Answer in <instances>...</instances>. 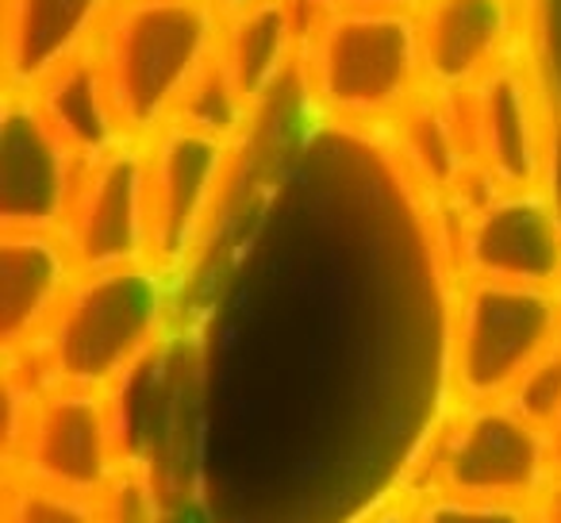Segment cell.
Wrapping results in <instances>:
<instances>
[{
    "instance_id": "1",
    "label": "cell",
    "mask_w": 561,
    "mask_h": 523,
    "mask_svg": "<svg viewBox=\"0 0 561 523\" xmlns=\"http://www.w3.org/2000/svg\"><path fill=\"white\" fill-rule=\"evenodd\" d=\"M170 282L150 262L78 274L39 343L4 359H20L43 385L119 389L162 343Z\"/></svg>"
},
{
    "instance_id": "2",
    "label": "cell",
    "mask_w": 561,
    "mask_h": 523,
    "mask_svg": "<svg viewBox=\"0 0 561 523\" xmlns=\"http://www.w3.org/2000/svg\"><path fill=\"white\" fill-rule=\"evenodd\" d=\"M300 73L339 124H392L427 86L412 9L328 4L305 24Z\"/></svg>"
},
{
    "instance_id": "3",
    "label": "cell",
    "mask_w": 561,
    "mask_h": 523,
    "mask_svg": "<svg viewBox=\"0 0 561 523\" xmlns=\"http://www.w3.org/2000/svg\"><path fill=\"white\" fill-rule=\"evenodd\" d=\"M216 0H116L96 55L131 139H150L178 112L196 73L216 58Z\"/></svg>"
},
{
    "instance_id": "4",
    "label": "cell",
    "mask_w": 561,
    "mask_h": 523,
    "mask_svg": "<svg viewBox=\"0 0 561 523\" xmlns=\"http://www.w3.org/2000/svg\"><path fill=\"white\" fill-rule=\"evenodd\" d=\"M561 343L553 285L466 277L454 312L450 374L458 405H496L523 374Z\"/></svg>"
},
{
    "instance_id": "5",
    "label": "cell",
    "mask_w": 561,
    "mask_h": 523,
    "mask_svg": "<svg viewBox=\"0 0 561 523\" xmlns=\"http://www.w3.org/2000/svg\"><path fill=\"white\" fill-rule=\"evenodd\" d=\"M239 143L178 124V120L142 139L150 266H158L165 277L185 274V266L208 242Z\"/></svg>"
},
{
    "instance_id": "6",
    "label": "cell",
    "mask_w": 561,
    "mask_h": 523,
    "mask_svg": "<svg viewBox=\"0 0 561 523\" xmlns=\"http://www.w3.org/2000/svg\"><path fill=\"white\" fill-rule=\"evenodd\" d=\"M450 96L477 170L507 193H546L553 170V124L527 50L519 47L477 86Z\"/></svg>"
},
{
    "instance_id": "7",
    "label": "cell",
    "mask_w": 561,
    "mask_h": 523,
    "mask_svg": "<svg viewBox=\"0 0 561 523\" xmlns=\"http://www.w3.org/2000/svg\"><path fill=\"white\" fill-rule=\"evenodd\" d=\"M127 454L116 389L47 385L24 446L4 469L81 497H101Z\"/></svg>"
},
{
    "instance_id": "8",
    "label": "cell",
    "mask_w": 561,
    "mask_h": 523,
    "mask_svg": "<svg viewBox=\"0 0 561 523\" xmlns=\"http://www.w3.org/2000/svg\"><path fill=\"white\" fill-rule=\"evenodd\" d=\"M435 492L484 500H535L550 481L546 431L496 405H461L431 462Z\"/></svg>"
},
{
    "instance_id": "9",
    "label": "cell",
    "mask_w": 561,
    "mask_h": 523,
    "mask_svg": "<svg viewBox=\"0 0 561 523\" xmlns=\"http://www.w3.org/2000/svg\"><path fill=\"white\" fill-rule=\"evenodd\" d=\"M58 231L66 235L78 270H112L150 262L147 155L142 139H127L108 155L81 162L70 208Z\"/></svg>"
},
{
    "instance_id": "10",
    "label": "cell",
    "mask_w": 561,
    "mask_h": 523,
    "mask_svg": "<svg viewBox=\"0 0 561 523\" xmlns=\"http://www.w3.org/2000/svg\"><path fill=\"white\" fill-rule=\"evenodd\" d=\"M466 277L553 285L561 282V212L550 193H492L461 219Z\"/></svg>"
},
{
    "instance_id": "11",
    "label": "cell",
    "mask_w": 561,
    "mask_h": 523,
    "mask_svg": "<svg viewBox=\"0 0 561 523\" xmlns=\"http://www.w3.org/2000/svg\"><path fill=\"white\" fill-rule=\"evenodd\" d=\"M81 158L39 116L32 93L4 89L0 120V227H62Z\"/></svg>"
},
{
    "instance_id": "12",
    "label": "cell",
    "mask_w": 561,
    "mask_h": 523,
    "mask_svg": "<svg viewBox=\"0 0 561 523\" xmlns=\"http://www.w3.org/2000/svg\"><path fill=\"white\" fill-rule=\"evenodd\" d=\"M415 35L427 86L461 93L523 47L527 0H420Z\"/></svg>"
},
{
    "instance_id": "13",
    "label": "cell",
    "mask_w": 561,
    "mask_h": 523,
    "mask_svg": "<svg viewBox=\"0 0 561 523\" xmlns=\"http://www.w3.org/2000/svg\"><path fill=\"white\" fill-rule=\"evenodd\" d=\"M78 274V258L58 227H0V346L4 354H20L39 343Z\"/></svg>"
},
{
    "instance_id": "14",
    "label": "cell",
    "mask_w": 561,
    "mask_h": 523,
    "mask_svg": "<svg viewBox=\"0 0 561 523\" xmlns=\"http://www.w3.org/2000/svg\"><path fill=\"white\" fill-rule=\"evenodd\" d=\"M116 0H4V81L32 93L70 58L96 47Z\"/></svg>"
},
{
    "instance_id": "15",
    "label": "cell",
    "mask_w": 561,
    "mask_h": 523,
    "mask_svg": "<svg viewBox=\"0 0 561 523\" xmlns=\"http://www.w3.org/2000/svg\"><path fill=\"white\" fill-rule=\"evenodd\" d=\"M300 43H305V20L293 0H254L224 12L219 62L242 101L257 112L300 58Z\"/></svg>"
},
{
    "instance_id": "16",
    "label": "cell",
    "mask_w": 561,
    "mask_h": 523,
    "mask_svg": "<svg viewBox=\"0 0 561 523\" xmlns=\"http://www.w3.org/2000/svg\"><path fill=\"white\" fill-rule=\"evenodd\" d=\"M32 101L39 109V116L47 120L50 132L81 162H93V158L108 155V150L124 147L131 139L124 120H119L116 101H112V89L108 78H104L96 47H89L85 55L58 66L50 78H43L32 89Z\"/></svg>"
},
{
    "instance_id": "17",
    "label": "cell",
    "mask_w": 561,
    "mask_h": 523,
    "mask_svg": "<svg viewBox=\"0 0 561 523\" xmlns=\"http://www.w3.org/2000/svg\"><path fill=\"white\" fill-rule=\"evenodd\" d=\"M397 150L404 170L427 189L431 196H454L473 170L466 127L450 93L423 89L397 120H392Z\"/></svg>"
},
{
    "instance_id": "18",
    "label": "cell",
    "mask_w": 561,
    "mask_h": 523,
    "mask_svg": "<svg viewBox=\"0 0 561 523\" xmlns=\"http://www.w3.org/2000/svg\"><path fill=\"white\" fill-rule=\"evenodd\" d=\"M250 116H254V109H250L239 96V89L231 86L224 62H219V50H216V58L196 73V81L188 86V93L181 96L178 112H173L178 124L201 127V132L219 135V139H234V143L247 135Z\"/></svg>"
},
{
    "instance_id": "19",
    "label": "cell",
    "mask_w": 561,
    "mask_h": 523,
    "mask_svg": "<svg viewBox=\"0 0 561 523\" xmlns=\"http://www.w3.org/2000/svg\"><path fill=\"white\" fill-rule=\"evenodd\" d=\"M0 523H101V512H96V497L66 492L16 469H4Z\"/></svg>"
},
{
    "instance_id": "20",
    "label": "cell",
    "mask_w": 561,
    "mask_h": 523,
    "mask_svg": "<svg viewBox=\"0 0 561 523\" xmlns=\"http://www.w3.org/2000/svg\"><path fill=\"white\" fill-rule=\"evenodd\" d=\"M96 512H101V523H162L154 469L142 454H127L124 466L96 497Z\"/></svg>"
},
{
    "instance_id": "21",
    "label": "cell",
    "mask_w": 561,
    "mask_h": 523,
    "mask_svg": "<svg viewBox=\"0 0 561 523\" xmlns=\"http://www.w3.org/2000/svg\"><path fill=\"white\" fill-rule=\"evenodd\" d=\"M512 412H519L538 431H550V423L561 416V343L550 346L527 374L515 382V389L504 397Z\"/></svg>"
},
{
    "instance_id": "22",
    "label": "cell",
    "mask_w": 561,
    "mask_h": 523,
    "mask_svg": "<svg viewBox=\"0 0 561 523\" xmlns=\"http://www.w3.org/2000/svg\"><path fill=\"white\" fill-rule=\"evenodd\" d=\"M415 523H535L527 500H484L431 492L415 504Z\"/></svg>"
},
{
    "instance_id": "23",
    "label": "cell",
    "mask_w": 561,
    "mask_h": 523,
    "mask_svg": "<svg viewBox=\"0 0 561 523\" xmlns=\"http://www.w3.org/2000/svg\"><path fill=\"white\" fill-rule=\"evenodd\" d=\"M530 515L535 523H561V474H550V481L538 489V497L530 500Z\"/></svg>"
},
{
    "instance_id": "24",
    "label": "cell",
    "mask_w": 561,
    "mask_h": 523,
    "mask_svg": "<svg viewBox=\"0 0 561 523\" xmlns=\"http://www.w3.org/2000/svg\"><path fill=\"white\" fill-rule=\"evenodd\" d=\"M358 523H415V504L412 500H385Z\"/></svg>"
},
{
    "instance_id": "25",
    "label": "cell",
    "mask_w": 561,
    "mask_h": 523,
    "mask_svg": "<svg viewBox=\"0 0 561 523\" xmlns=\"http://www.w3.org/2000/svg\"><path fill=\"white\" fill-rule=\"evenodd\" d=\"M328 4H346V9H415L420 0H328Z\"/></svg>"
},
{
    "instance_id": "26",
    "label": "cell",
    "mask_w": 561,
    "mask_h": 523,
    "mask_svg": "<svg viewBox=\"0 0 561 523\" xmlns=\"http://www.w3.org/2000/svg\"><path fill=\"white\" fill-rule=\"evenodd\" d=\"M546 451H550V474H561V416L546 431Z\"/></svg>"
},
{
    "instance_id": "27",
    "label": "cell",
    "mask_w": 561,
    "mask_h": 523,
    "mask_svg": "<svg viewBox=\"0 0 561 523\" xmlns=\"http://www.w3.org/2000/svg\"><path fill=\"white\" fill-rule=\"evenodd\" d=\"M216 4L224 12H231V9H242V4H254V0H216Z\"/></svg>"
},
{
    "instance_id": "28",
    "label": "cell",
    "mask_w": 561,
    "mask_h": 523,
    "mask_svg": "<svg viewBox=\"0 0 561 523\" xmlns=\"http://www.w3.org/2000/svg\"><path fill=\"white\" fill-rule=\"evenodd\" d=\"M558 305H561V282H558Z\"/></svg>"
}]
</instances>
